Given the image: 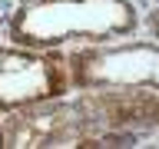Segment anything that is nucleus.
Returning a JSON list of instances; mask_svg holds the SVG:
<instances>
[{"label": "nucleus", "instance_id": "nucleus-5", "mask_svg": "<svg viewBox=\"0 0 159 149\" xmlns=\"http://www.w3.org/2000/svg\"><path fill=\"white\" fill-rule=\"evenodd\" d=\"M0 146H3V123H0Z\"/></svg>", "mask_w": 159, "mask_h": 149}, {"label": "nucleus", "instance_id": "nucleus-2", "mask_svg": "<svg viewBox=\"0 0 159 149\" xmlns=\"http://www.w3.org/2000/svg\"><path fill=\"white\" fill-rule=\"evenodd\" d=\"M70 83L80 89H152L159 93V43L86 47L66 53Z\"/></svg>", "mask_w": 159, "mask_h": 149}, {"label": "nucleus", "instance_id": "nucleus-3", "mask_svg": "<svg viewBox=\"0 0 159 149\" xmlns=\"http://www.w3.org/2000/svg\"><path fill=\"white\" fill-rule=\"evenodd\" d=\"M70 89L73 83H70L66 53L0 43V113L43 99H60Z\"/></svg>", "mask_w": 159, "mask_h": 149}, {"label": "nucleus", "instance_id": "nucleus-1", "mask_svg": "<svg viewBox=\"0 0 159 149\" xmlns=\"http://www.w3.org/2000/svg\"><path fill=\"white\" fill-rule=\"evenodd\" d=\"M139 27L133 0H23L7 20V33L27 50L63 43H106Z\"/></svg>", "mask_w": 159, "mask_h": 149}, {"label": "nucleus", "instance_id": "nucleus-4", "mask_svg": "<svg viewBox=\"0 0 159 149\" xmlns=\"http://www.w3.org/2000/svg\"><path fill=\"white\" fill-rule=\"evenodd\" d=\"M149 30H152V37H156V43H159V10L149 13Z\"/></svg>", "mask_w": 159, "mask_h": 149}]
</instances>
